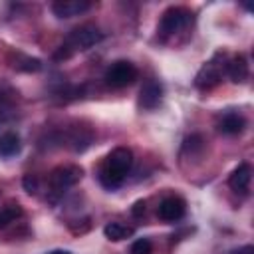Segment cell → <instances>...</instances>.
Segmentation results:
<instances>
[{
  "mask_svg": "<svg viewBox=\"0 0 254 254\" xmlns=\"http://www.w3.org/2000/svg\"><path fill=\"white\" fill-rule=\"evenodd\" d=\"M131 165H133V153L131 149L127 147H117L113 149L101 163L99 167V183L105 187V189H117L127 173L131 171Z\"/></svg>",
  "mask_w": 254,
  "mask_h": 254,
  "instance_id": "6da1fadb",
  "label": "cell"
},
{
  "mask_svg": "<svg viewBox=\"0 0 254 254\" xmlns=\"http://www.w3.org/2000/svg\"><path fill=\"white\" fill-rule=\"evenodd\" d=\"M103 40V32L93 26V24H83V26H77L75 30L69 32V36L65 38V44L60 48V52L56 54V60H65L69 58L73 52H83V50H89L91 46L99 44Z\"/></svg>",
  "mask_w": 254,
  "mask_h": 254,
  "instance_id": "7a4b0ae2",
  "label": "cell"
},
{
  "mask_svg": "<svg viewBox=\"0 0 254 254\" xmlns=\"http://www.w3.org/2000/svg\"><path fill=\"white\" fill-rule=\"evenodd\" d=\"M192 22V12L185 6H171L163 12L161 22H159V32L163 38L175 36L177 32L185 30Z\"/></svg>",
  "mask_w": 254,
  "mask_h": 254,
  "instance_id": "3957f363",
  "label": "cell"
},
{
  "mask_svg": "<svg viewBox=\"0 0 254 254\" xmlns=\"http://www.w3.org/2000/svg\"><path fill=\"white\" fill-rule=\"evenodd\" d=\"M137 75H139V71H137V67H135L131 62H127V60H117V62H113V64L105 69L103 79H105V83H107L109 87L121 89V87L131 85V83L137 79Z\"/></svg>",
  "mask_w": 254,
  "mask_h": 254,
  "instance_id": "277c9868",
  "label": "cell"
},
{
  "mask_svg": "<svg viewBox=\"0 0 254 254\" xmlns=\"http://www.w3.org/2000/svg\"><path fill=\"white\" fill-rule=\"evenodd\" d=\"M81 175H83V171L77 165H62V167H56L50 173V189H52V192L56 196H60L69 187L77 185L81 181Z\"/></svg>",
  "mask_w": 254,
  "mask_h": 254,
  "instance_id": "5b68a950",
  "label": "cell"
},
{
  "mask_svg": "<svg viewBox=\"0 0 254 254\" xmlns=\"http://www.w3.org/2000/svg\"><path fill=\"white\" fill-rule=\"evenodd\" d=\"M220 56H222V52L214 54V58H212L210 62H206V64L198 69V73H196V77H194V85H196L198 89H212L214 85L220 83L222 71H224V65L218 64Z\"/></svg>",
  "mask_w": 254,
  "mask_h": 254,
  "instance_id": "8992f818",
  "label": "cell"
},
{
  "mask_svg": "<svg viewBox=\"0 0 254 254\" xmlns=\"http://www.w3.org/2000/svg\"><path fill=\"white\" fill-rule=\"evenodd\" d=\"M185 212H187V202L177 194L163 198L157 208V216L165 222H177L185 216Z\"/></svg>",
  "mask_w": 254,
  "mask_h": 254,
  "instance_id": "52a82bcc",
  "label": "cell"
},
{
  "mask_svg": "<svg viewBox=\"0 0 254 254\" xmlns=\"http://www.w3.org/2000/svg\"><path fill=\"white\" fill-rule=\"evenodd\" d=\"M91 8V2L87 0H56L52 4V12L58 18H73Z\"/></svg>",
  "mask_w": 254,
  "mask_h": 254,
  "instance_id": "ba28073f",
  "label": "cell"
},
{
  "mask_svg": "<svg viewBox=\"0 0 254 254\" xmlns=\"http://www.w3.org/2000/svg\"><path fill=\"white\" fill-rule=\"evenodd\" d=\"M163 97V87L157 79H149L143 83L141 91H139V107L141 109H155L161 103Z\"/></svg>",
  "mask_w": 254,
  "mask_h": 254,
  "instance_id": "9c48e42d",
  "label": "cell"
},
{
  "mask_svg": "<svg viewBox=\"0 0 254 254\" xmlns=\"http://www.w3.org/2000/svg\"><path fill=\"white\" fill-rule=\"evenodd\" d=\"M224 71L228 73L230 81H234V83H244V81L248 79V73H250V69H248V60H246L242 54H238V56H234L232 60H228V64L224 65Z\"/></svg>",
  "mask_w": 254,
  "mask_h": 254,
  "instance_id": "30bf717a",
  "label": "cell"
},
{
  "mask_svg": "<svg viewBox=\"0 0 254 254\" xmlns=\"http://www.w3.org/2000/svg\"><path fill=\"white\" fill-rule=\"evenodd\" d=\"M250 181H252V169L248 163H240L228 177V185L236 192H246L250 187Z\"/></svg>",
  "mask_w": 254,
  "mask_h": 254,
  "instance_id": "8fae6325",
  "label": "cell"
},
{
  "mask_svg": "<svg viewBox=\"0 0 254 254\" xmlns=\"http://www.w3.org/2000/svg\"><path fill=\"white\" fill-rule=\"evenodd\" d=\"M244 127H246V119L240 113H234V111L224 113L218 121V131L224 133V135H238V133L244 131Z\"/></svg>",
  "mask_w": 254,
  "mask_h": 254,
  "instance_id": "7c38bea8",
  "label": "cell"
},
{
  "mask_svg": "<svg viewBox=\"0 0 254 254\" xmlns=\"http://www.w3.org/2000/svg\"><path fill=\"white\" fill-rule=\"evenodd\" d=\"M133 232H135V230H133L131 226L123 224V222H107V224L103 226L105 238H109V240H113V242L125 240V238H129V236H133Z\"/></svg>",
  "mask_w": 254,
  "mask_h": 254,
  "instance_id": "4fadbf2b",
  "label": "cell"
},
{
  "mask_svg": "<svg viewBox=\"0 0 254 254\" xmlns=\"http://www.w3.org/2000/svg\"><path fill=\"white\" fill-rule=\"evenodd\" d=\"M20 137L14 131H8L0 137V157H14L16 153H20Z\"/></svg>",
  "mask_w": 254,
  "mask_h": 254,
  "instance_id": "5bb4252c",
  "label": "cell"
},
{
  "mask_svg": "<svg viewBox=\"0 0 254 254\" xmlns=\"http://www.w3.org/2000/svg\"><path fill=\"white\" fill-rule=\"evenodd\" d=\"M22 214H24V210H22V206H20L18 202H8V204H4V206L0 208V230L6 228L8 224H12L14 220H18Z\"/></svg>",
  "mask_w": 254,
  "mask_h": 254,
  "instance_id": "9a60e30c",
  "label": "cell"
},
{
  "mask_svg": "<svg viewBox=\"0 0 254 254\" xmlns=\"http://www.w3.org/2000/svg\"><path fill=\"white\" fill-rule=\"evenodd\" d=\"M12 67L18 69V71H28V73H32V71H40V69H42V62H40L38 58H30V56H24V54H16V60H14Z\"/></svg>",
  "mask_w": 254,
  "mask_h": 254,
  "instance_id": "2e32d148",
  "label": "cell"
},
{
  "mask_svg": "<svg viewBox=\"0 0 254 254\" xmlns=\"http://www.w3.org/2000/svg\"><path fill=\"white\" fill-rule=\"evenodd\" d=\"M202 149H204V139L200 135H190L183 143V155H190L192 157V155L202 153Z\"/></svg>",
  "mask_w": 254,
  "mask_h": 254,
  "instance_id": "e0dca14e",
  "label": "cell"
},
{
  "mask_svg": "<svg viewBox=\"0 0 254 254\" xmlns=\"http://www.w3.org/2000/svg\"><path fill=\"white\" fill-rule=\"evenodd\" d=\"M129 254H153V244L149 238H137L131 248H129Z\"/></svg>",
  "mask_w": 254,
  "mask_h": 254,
  "instance_id": "ac0fdd59",
  "label": "cell"
},
{
  "mask_svg": "<svg viewBox=\"0 0 254 254\" xmlns=\"http://www.w3.org/2000/svg\"><path fill=\"white\" fill-rule=\"evenodd\" d=\"M22 185H24V190L26 192H30V194H36L38 192V179H36V175H24Z\"/></svg>",
  "mask_w": 254,
  "mask_h": 254,
  "instance_id": "d6986e66",
  "label": "cell"
},
{
  "mask_svg": "<svg viewBox=\"0 0 254 254\" xmlns=\"http://www.w3.org/2000/svg\"><path fill=\"white\" fill-rule=\"evenodd\" d=\"M145 212V200H137L135 204H133V214L135 216H141Z\"/></svg>",
  "mask_w": 254,
  "mask_h": 254,
  "instance_id": "ffe728a7",
  "label": "cell"
},
{
  "mask_svg": "<svg viewBox=\"0 0 254 254\" xmlns=\"http://www.w3.org/2000/svg\"><path fill=\"white\" fill-rule=\"evenodd\" d=\"M230 254H254V246L246 244V246H242V248H236V250H232Z\"/></svg>",
  "mask_w": 254,
  "mask_h": 254,
  "instance_id": "44dd1931",
  "label": "cell"
},
{
  "mask_svg": "<svg viewBox=\"0 0 254 254\" xmlns=\"http://www.w3.org/2000/svg\"><path fill=\"white\" fill-rule=\"evenodd\" d=\"M6 119H8V117H6V111H0V127L6 123Z\"/></svg>",
  "mask_w": 254,
  "mask_h": 254,
  "instance_id": "7402d4cb",
  "label": "cell"
},
{
  "mask_svg": "<svg viewBox=\"0 0 254 254\" xmlns=\"http://www.w3.org/2000/svg\"><path fill=\"white\" fill-rule=\"evenodd\" d=\"M48 254H71V252H67V250H52Z\"/></svg>",
  "mask_w": 254,
  "mask_h": 254,
  "instance_id": "603a6c76",
  "label": "cell"
}]
</instances>
